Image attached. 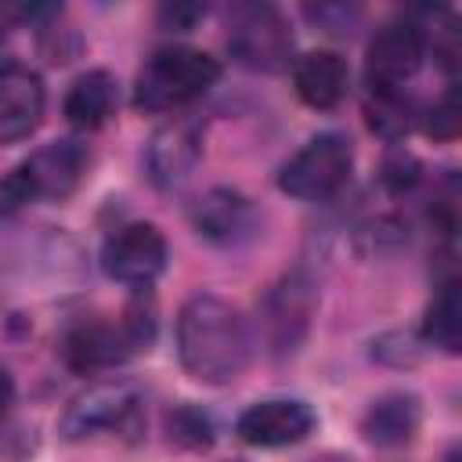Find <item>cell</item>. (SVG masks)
Returning a JSON list of instances; mask_svg holds the SVG:
<instances>
[{
  "label": "cell",
  "instance_id": "cell-16",
  "mask_svg": "<svg viewBox=\"0 0 462 462\" xmlns=\"http://www.w3.org/2000/svg\"><path fill=\"white\" fill-rule=\"evenodd\" d=\"M422 419L419 397L415 393H383L379 401H372V408L361 419V433L375 444V448H401L415 437Z\"/></svg>",
  "mask_w": 462,
  "mask_h": 462
},
{
  "label": "cell",
  "instance_id": "cell-7",
  "mask_svg": "<svg viewBox=\"0 0 462 462\" xmlns=\"http://www.w3.org/2000/svg\"><path fill=\"white\" fill-rule=\"evenodd\" d=\"M318 307V289L303 271H289L282 274L260 300V328L263 339L274 354H292L314 318Z\"/></svg>",
  "mask_w": 462,
  "mask_h": 462
},
{
  "label": "cell",
  "instance_id": "cell-25",
  "mask_svg": "<svg viewBox=\"0 0 462 462\" xmlns=\"http://www.w3.org/2000/svg\"><path fill=\"white\" fill-rule=\"evenodd\" d=\"M314 462H354V458H346V455H336V451H328V455H318Z\"/></svg>",
  "mask_w": 462,
  "mask_h": 462
},
{
  "label": "cell",
  "instance_id": "cell-4",
  "mask_svg": "<svg viewBox=\"0 0 462 462\" xmlns=\"http://www.w3.org/2000/svg\"><path fill=\"white\" fill-rule=\"evenodd\" d=\"M83 173L87 148L79 141H51L0 180V213H11L32 199H65L79 188Z\"/></svg>",
  "mask_w": 462,
  "mask_h": 462
},
{
  "label": "cell",
  "instance_id": "cell-8",
  "mask_svg": "<svg viewBox=\"0 0 462 462\" xmlns=\"http://www.w3.org/2000/svg\"><path fill=\"white\" fill-rule=\"evenodd\" d=\"M141 397L130 383H97L72 397V404L61 415V433L69 440H87L116 430H130L137 422Z\"/></svg>",
  "mask_w": 462,
  "mask_h": 462
},
{
  "label": "cell",
  "instance_id": "cell-2",
  "mask_svg": "<svg viewBox=\"0 0 462 462\" xmlns=\"http://www.w3.org/2000/svg\"><path fill=\"white\" fill-rule=\"evenodd\" d=\"M220 76L217 58L195 47H162L155 51L134 83V105L144 112H170L202 97Z\"/></svg>",
  "mask_w": 462,
  "mask_h": 462
},
{
  "label": "cell",
  "instance_id": "cell-12",
  "mask_svg": "<svg viewBox=\"0 0 462 462\" xmlns=\"http://www.w3.org/2000/svg\"><path fill=\"white\" fill-rule=\"evenodd\" d=\"M43 83L25 65L0 69V141L29 137L43 116Z\"/></svg>",
  "mask_w": 462,
  "mask_h": 462
},
{
  "label": "cell",
  "instance_id": "cell-18",
  "mask_svg": "<svg viewBox=\"0 0 462 462\" xmlns=\"http://www.w3.org/2000/svg\"><path fill=\"white\" fill-rule=\"evenodd\" d=\"M422 336L430 346H440L448 354H458V343H462V303H458V282L448 278L430 307H426V325H422Z\"/></svg>",
  "mask_w": 462,
  "mask_h": 462
},
{
  "label": "cell",
  "instance_id": "cell-11",
  "mask_svg": "<svg viewBox=\"0 0 462 462\" xmlns=\"http://www.w3.org/2000/svg\"><path fill=\"white\" fill-rule=\"evenodd\" d=\"M235 430L253 448H285V444L303 440L314 430V411L303 401L271 397V401H256L253 408H245Z\"/></svg>",
  "mask_w": 462,
  "mask_h": 462
},
{
  "label": "cell",
  "instance_id": "cell-13",
  "mask_svg": "<svg viewBox=\"0 0 462 462\" xmlns=\"http://www.w3.org/2000/svg\"><path fill=\"white\" fill-rule=\"evenodd\" d=\"M202 155V137L191 123H170L162 130L152 134L148 141V177L159 184V188H177L180 180H188V173L195 170Z\"/></svg>",
  "mask_w": 462,
  "mask_h": 462
},
{
  "label": "cell",
  "instance_id": "cell-20",
  "mask_svg": "<svg viewBox=\"0 0 462 462\" xmlns=\"http://www.w3.org/2000/svg\"><path fill=\"white\" fill-rule=\"evenodd\" d=\"M170 440L184 444V448H209L213 440V426L202 411L195 408H180L170 415Z\"/></svg>",
  "mask_w": 462,
  "mask_h": 462
},
{
  "label": "cell",
  "instance_id": "cell-24",
  "mask_svg": "<svg viewBox=\"0 0 462 462\" xmlns=\"http://www.w3.org/2000/svg\"><path fill=\"white\" fill-rule=\"evenodd\" d=\"M11 397H14V383H11V375H7V368H0V415L7 411V404H11Z\"/></svg>",
  "mask_w": 462,
  "mask_h": 462
},
{
  "label": "cell",
  "instance_id": "cell-21",
  "mask_svg": "<svg viewBox=\"0 0 462 462\" xmlns=\"http://www.w3.org/2000/svg\"><path fill=\"white\" fill-rule=\"evenodd\" d=\"M458 126H462V119H458V94L448 90V94L426 112L422 130H426L430 137H437V141H451V137H458Z\"/></svg>",
  "mask_w": 462,
  "mask_h": 462
},
{
  "label": "cell",
  "instance_id": "cell-22",
  "mask_svg": "<svg viewBox=\"0 0 462 462\" xmlns=\"http://www.w3.org/2000/svg\"><path fill=\"white\" fill-rule=\"evenodd\" d=\"M383 177H386V184H390L393 191H404V188H411V184L419 180V162H415L411 155H397V159L386 162Z\"/></svg>",
  "mask_w": 462,
  "mask_h": 462
},
{
  "label": "cell",
  "instance_id": "cell-23",
  "mask_svg": "<svg viewBox=\"0 0 462 462\" xmlns=\"http://www.w3.org/2000/svg\"><path fill=\"white\" fill-rule=\"evenodd\" d=\"M162 14H166L173 25H191V22L202 14V7H166Z\"/></svg>",
  "mask_w": 462,
  "mask_h": 462
},
{
  "label": "cell",
  "instance_id": "cell-9",
  "mask_svg": "<svg viewBox=\"0 0 462 462\" xmlns=\"http://www.w3.org/2000/svg\"><path fill=\"white\" fill-rule=\"evenodd\" d=\"M426 54V32L401 18V22H386L383 29H375L372 43H368V61H365V76H368V90H401V83L422 65Z\"/></svg>",
  "mask_w": 462,
  "mask_h": 462
},
{
  "label": "cell",
  "instance_id": "cell-15",
  "mask_svg": "<svg viewBox=\"0 0 462 462\" xmlns=\"http://www.w3.org/2000/svg\"><path fill=\"white\" fill-rule=\"evenodd\" d=\"M191 220H195V231L209 242H238L253 227V206L245 195L231 188H213L195 202Z\"/></svg>",
  "mask_w": 462,
  "mask_h": 462
},
{
  "label": "cell",
  "instance_id": "cell-10",
  "mask_svg": "<svg viewBox=\"0 0 462 462\" xmlns=\"http://www.w3.org/2000/svg\"><path fill=\"white\" fill-rule=\"evenodd\" d=\"M101 263L123 285H152L166 267V238L155 224H126L108 235Z\"/></svg>",
  "mask_w": 462,
  "mask_h": 462
},
{
  "label": "cell",
  "instance_id": "cell-5",
  "mask_svg": "<svg viewBox=\"0 0 462 462\" xmlns=\"http://www.w3.org/2000/svg\"><path fill=\"white\" fill-rule=\"evenodd\" d=\"M227 51L253 72H278L292 54L289 22L271 4H235L227 14Z\"/></svg>",
  "mask_w": 462,
  "mask_h": 462
},
{
  "label": "cell",
  "instance_id": "cell-14",
  "mask_svg": "<svg viewBox=\"0 0 462 462\" xmlns=\"http://www.w3.org/2000/svg\"><path fill=\"white\" fill-rule=\"evenodd\" d=\"M292 87L310 108H336L346 97L350 69L336 51H310L292 65Z\"/></svg>",
  "mask_w": 462,
  "mask_h": 462
},
{
  "label": "cell",
  "instance_id": "cell-6",
  "mask_svg": "<svg viewBox=\"0 0 462 462\" xmlns=\"http://www.w3.org/2000/svg\"><path fill=\"white\" fill-rule=\"evenodd\" d=\"M354 170V148L343 134H318L278 173V188L303 202L332 199Z\"/></svg>",
  "mask_w": 462,
  "mask_h": 462
},
{
  "label": "cell",
  "instance_id": "cell-26",
  "mask_svg": "<svg viewBox=\"0 0 462 462\" xmlns=\"http://www.w3.org/2000/svg\"><path fill=\"white\" fill-rule=\"evenodd\" d=\"M448 462H458V455H451V458H448Z\"/></svg>",
  "mask_w": 462,
  "mask_h": 462
},
{
  "label": "cell",
  "instance_id": "cell-17",
  "mask_svg": "<svg viewBox=\"0 0 462 462\" xmlns=\"http://www.w3.org/2000/svg\"><path fill=\"white\" fill-rule=\"evenodd\" d=\"M116 108V79L105 69H90L72 79L65 94V119L76 130H97Z\"/></svg>",
  "mask_w": 462,
  "mask_h": 462
},
{
  "label": "cell",
  "instance_id": "cell-1",
  "mask_svg": "<svg viewBox=\"0 0 462 462\" xmlns=\"http://www.w3.org/2000/svg\"><path fill=\"white\" fill-rule=\"evenodd\" d=\"M177 354L184 372L199 383L224 386L238 379L249 365V332L242 314L213 292L191 296L177 318Z\"/></svg>",
  "mask_w": 462,
  "mask_h": 462
},
{
  "label": "cell",
  "instance_id": "cell-19",
  "mask_svg": "<svg viewBox=\"0 0 462 462\" xmlns=\"http://www.w3.org/2000/svg\"><path fill=\"white\" fill-rule=\"evenodd\" d=\"M368 126L383 137H397L408 130V101L401 90H368Z\"/></svg>",
  "mask_w": 462,
  "mask_h": 462
},
{
  "label": "cell",
  "instance_id": "cell-3",
  "mask_svg": "<svg viewBox=\"0 0 462 462\" xmlns=\"http://www.w3.org/2000/svg\"><path fill=\"white\" fill-rule=\"evenodd\" d=\"M155 339V310L144 303H130L116 321H94L76 328L61 354L65 365L76 372H97V368H112L141 350H148Z\"/></svg>",
  "mask_w": 462,
  "mask_h": 462
}]
</instances>
